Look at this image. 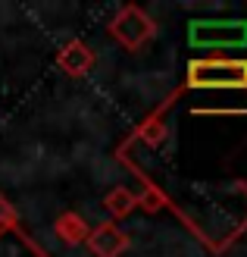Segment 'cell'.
Segmentation results:
<instances>
[{
	"instance_id": "obj_6",
	"label": "cell",
	"mask_w": 247,
	"mask_h": 257,
	"mask_svg": "<svg viewBox=\"0 0 247 257\" xmlns=\"http://www.w3.org/2000/svg\"><path fill=\"white\" fill-rule=\"evenodd\" d=\"M82 232H85V226H82L79 216H63V220H60V235L63 238L75 241V238H82Z\"/></svg>"
},
{
	"instance_id": "obj_2",
	"label": "cell",
	"mask_w": 247,
	"mask_h": 257,
	"mask_svg": "<svg viewBox=\"0 0 247 257\" xmlns=\"http://www.w3.org/2000/svg\"><path fill=\"white\" fill-rule=\"evenodd\" d=\"M188 82L194 88H247L244 60H200L191 63Z\"/></svg>"
},
{
	"instance_id": "obj_4",
	"label": "cell",
	"mask_w": 247,
	"mask_h": 257,
	"mask_svg": "<svg viewBox=\"0 0 247 257\" xmlns=\"http://www.w3.org/2000/svg\"><path fill=\"white\" fill-rule=\"evenodd\" d=\"M91 248L97 251V257H116V254H122L125 238L119 235V229H113V226H100L97 232L91 235Z\"/></svg>"
},
{
	"instance_id": "obj_3",
	"label": "cell",
	"mask_w": 247,
	"mask_h": 257,
	"mask_svg": "<svg viewBox=\"0 0 247 257\" xmlns=\"http://www.w3.org/2000/svg\"><path fill=\"white\" fill-rule=\"evenodd\" d=\"M113 35L119 38V41H122L128 50H138V47H141V44H144L147 38L153 35V25H150V19H147L141 10L128 7V10H122V16L116 19Z\"/></svg>"
},
{
	"instance_id": "obj_7",
	"label": "cell",
	"mask_w": 247,
	"mask_h": 257,
	"mask_svg": "<svg viewBox=\"0 0 247 257\" xmlns=\"http://www.w3.org/2000/svg\"><path fill=\"white\" fill-rule=\"evenodd\" d=\"M110 207L113 210H128V207H132V201H128V195L122 191V195H113L110 198Z\"/></svg>"
},
{
	"instance_id": "obj_5",
	"label": "cell",
	"mask_w": 247,
	"mask_h": 257,
	"mask_svg": "<svg viewBox=\"0 0 247 257\" xmlns=\"http://www.w3.org/2000/svg\"><path fill=\"white\" fill-rule=\"evenodd\" d=\"M60 63L66 66L72 75H82L88 66H91V54L82 47V44H69L66 50H63V57H60Z\"/></svg>"
},
{
	"instance_id": "obj_1",
	"label": "cell",
	"mask_w": 247,
	"mask_h": 257,
	"mask_svg": "<svg viewBox=\"0 0 247 257\" xmlns=\"http://www.w3.org/2000/svg\"><path fill=\"white\" fill-rule=\"evenodd\" d=\"M188 41L200 50H222V47H247V22H213L197 19L188 25Z\"/></svg>"
}]
</instances>
